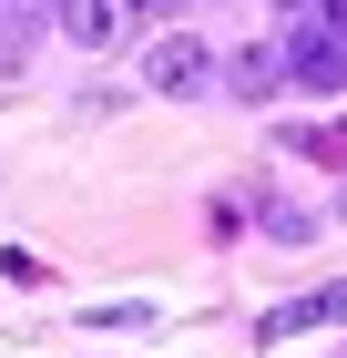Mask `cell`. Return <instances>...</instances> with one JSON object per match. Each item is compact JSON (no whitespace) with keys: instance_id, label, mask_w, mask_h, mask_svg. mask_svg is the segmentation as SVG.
Instances as JSON below:
<instances>
[{"instance_id":"obj_1","label":"cell","mask_w":347,"mask_h":358,"mask_svg":"<svg viewBox=\"0 0 347 358\" xmlns=\"http://www.w3.org/2000/svg\"><path fill=\"white\" fill-rule=\"evenodd\" d=\"M143 83L184 103V92H205V83H214V52L194 41V31H174V41H154V62H143Z\"/></svg>"},{"instance_id":"obj_2","label":"cell","mask_w":347,"mask_h":358,"mask_svg":"<svg viewBox=\"0 0 347 358\" xmlns=\"http://www.w3.org/2000/svg\"><path fill=\"white\" fill-rule=\"evenodd\" d=\"M286 72H296V83H317V92H337V83H347V52L327 41V31H296V41H286Z\"/></svg>"},{"instance_id":"obj_3","label":"cell","mask_w":347,"mask_h":358,"mask_svg":"<svg viewBox=\"0 0 347 358\" xmlns=\"http://www.w3.org/2000/svg\"><path fill=\"white\" fill-rule=\"evenodd\" d=\"M327 317H347V287H317V297H296L266 317V338H296V328H327Z\"/></svg>"},{"instance_id":"obj_4","label":"cell","mask_w":347,"mask_h":358,"mask_svg":"<svg viewBox=\"0 0 347 358\" xmlns=\"http://www.w3.org/2000/svg\"><path fill=\"white\" fill-rule=\"evenodd\" d=\"M61 31H72V41H92V52H103L112 31H123V0H61Z\"/></svg>"},{"instance_id":"obj_5","label":"cell","mask_w":347,"mask_h":358,"mask_svg":"<svg viewBox=\"0 0 347 358\" xmlns=\"http://www.w3.org/2000/svg\"><path fill=\"white\" fill-rule=\"evenodd\" d=\"M276 83H286V52H266V41H256V52H235V92H245V103H266Z\"/></svg>"},{"instance_id":"obj_6","label":"cell","mask_w":347,"mask_h":358,"mask_svg":"<svg viewBox=\"0 0 347 358\" xmlns=\"http://www.w3.org/2000/svg\"><path fill=\"white\" fill-rule=\"evenodd\" d=\"M317 31H327V41L347 52V0H317Z\"/></svg>"},{"instance_id":"obj_7","label":"cell","mask_w":347,"mask_h":358,"mask_svg":"<svg viewBox=\"0 0 347 358\" xmlns=\"http://www.w3.org/2000/svg\"><path fill=\"white\" fill-rule=\"evenodd\" d=\"M123 10H133V0H123Z\"/></svg>"},{"instance_id":"obj_8","label":"cell","mask_w":347,"mask_h":358,"mask_svg":"<svg viewBox=\"0 0 347 358\" xmlns=\"http://www.w3.org/2000/svg\"><path fill=\"white\" fill-rule=\"evenodd\" d=\"M286 10H296V0H286Z\"/></svg>"},{"instance_id":"obj_9","label":"cell","mask_w":347,"mask_h":358,"mask_svg":"<svg viewBox=\"0 0 347 358\" xmlns=\"http://www.w3.org/2000/svg\"><path fill=\"white\" fill-rule=\"evenodd\" d=\"M52 10H61V0H52Z\"/></svg>"}]
</instances>
